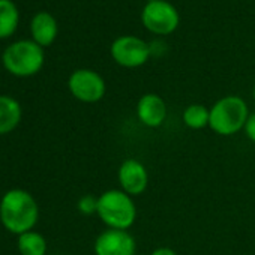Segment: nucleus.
Returning a JSON list of instances; mask_svg holds the SVG:
<instances>
[{
	"label": "nucleus",
	"instance_id": "f257e3e1",
	"mask_svg": "<svg viewBox=\"0 0 255 255\" xmlns=\"http://www.w3.org/2000/svg\"><path fill=\"white\" fill-rule=\"evenodd\" d=\"M38 218V204L32 194L24 189H11L0 200V221L8 231L14 234L20 236L32 231Z\"/></svg>",
	"mask_w": 255,
	"mask_h": 255
},
{
	"label": "nucleus",
	"instance_id": "f03ea898",
	"mask_svg": "<svg viewBox=\"0 0 255 255\" xmlns=\"http://www.w3.org/2000/svg\"><path fill=\"white\" fill-rule=\"evenodd\" d=\"M249 114L248 104L240 96H224L210 107L209 128L221 137H231L245 129Z\"/></svg>",
	"mask_w": 255,
	"mask_h": 255
},
{
	"label": "nucleus",
	"instance_id": "7ed1b4c3",
	"mask_svg": "<svg viewBox=\"0 0 255 255\" xmlns=\"http://www.w3.org/2000/svg\"><path fill=\"white\" fill-rule=\"evenodd\" d=\"M99 219L113 230H129L137 219V206L134 197L128 195L120 188L108 189L98 197Z\"/></svg>",
	"mask_w": 255,
	"mask_h": 255
},
{
	"label": "nucleus",
	"instance_id": "20e7f679",
	"mask_svg": "<svg viewBox=\"0 0 255 255\" xmlns=\"http://www.w3.org/2000/svg\"><path fill=\"white\" fill-rule=\"evenodd\" d=\"M3 66L17 77H30L44 65L42 47L35 41H18L11 44L2 56Z\"/></svg>",
	"mask_w": 255,
	"mask_h": 255
},
{
	"label": "nucleus",
	"instance_id": "39448f33",
	"mask_svg": "<svg viewBox=\"0 0 255 255\" xmlns=\"http://www.w3.org/2000/svg\"><path fill=\"white\" fill-rule=\"evenodd\" d=\"M146 29L156 35H170L179 26V14L176 8L165 0H152L141 14Z\"/></svg>",
	"mask_w": 255,
	"mask_h": 255
},
{
	"label": "nucleus",
	"instance_id": "423d86ee",
	"mask_svg": "<svg viewBox=\"0 0 255 255\" xmlns=\"http://www.w3.org/2000/svg\"><path fill=\"white\" fill-rule=\"evenodd\" d=\"M68 87L72 96L84 104L99 102L107 90L104 78L90 69H78L72 72L68 80Z\"/></svg>",
	"mask_w": 255,
	"mask_h": 255
},
{
	"label": "nucleus",
	"instance_id": "0eeeda50",
	"mask_svg": "<svg viewBox=\"0 0 255 255\" xmlns=\"http://www.w3.org/2000/svg\"><path fill=\"white\" fill-rule=\"evenodd\" d=\"M111 56L123 68H138L147 62L150 48L137 36H122L111 44Z\"/></svg>",
	"mask_w": 255,
	"mask_h": 255
},
{
	"label": "nucleus",
	"instance_id": "6e6552de",
	"mask_svg": "<svg viewBox=\"0 0 255 255\" xmlns=\"http://www.w3.org/2000/svg\"><path fill=\"white\" fill-rule=\"evenodd\" d=\"M137 243L128 230L108 228L102 231L93 245L95 255H137Z\"/></svg>",
	"mask_w": 255,
	"mask_h": 255
},
{
	"label": "nucleus",
	"instance_id": "1a4fd4ad",
	"mask_svg": "<svg viewBox=\"0 0 255 255\" xmlns=\"http://www.w3.org/2000/svg\"><path fill=\"white\" fill-rule=\"evenodd\" d=\"M117 182L120 189L131 197H138L146 192L149 186V173L146 165L135 159H125L117 170Z\"/></svg>",
	"mask_w": 255,
	"mask_h": 255
},
{
	"label": "nucleus",
	"instance_id": "9d476101",
	"mask_svg": "<svg viewBox=\"0 0 255 255\" xmlns=\"http://www.w3.org/2000/svg\"><path fill=\"white\" fill-rule=\"evenodd\" d=\"M168 108L165 101L156 93H146L137 102V117L146 128H159L165 123Z\"/></svg>",
	"mask_w": 255,
	"mask_h": 255
},
{
	"label": "nucleus",
	"instance_id": "9b49d317",
	"mask_svg": "<svg viewBox=\"0 0 255 255\" xmlns=\"http://www.w3.org/2000/svg\"><path fill=\"white\" fill-rule=\"evenodd\" d=\"M32 35L38 45L47 47L53 44L57 36V23L48 12H39L32 20Z\"/></svg>",
	"mask_w": 255,
	"mask_h": 255
},
{
	"label": "nucleus",
	"instance_id": "f8f14e48",
	"mask_svg": "<svg viewBox=\"0 0 255 255\" xmlns=\"http://www.w3.org/2000/svg\"><path fill=\"white\" fill-rule=\"evenodd\" d=\"M21 120V107L11 96H0V135L12 132Z\"/></svg>",
	"mask_w": 255,
	"mask_h": 255
},
{
	"label": "nucleus",
	"instance_id": "ddd939ff",
	"mask_svg": "<svg viewBox=\"0 0 255 255\" xmlns=\"http://www.w3.org/2000/svg\"><path fill=\"white\" fill-rule=\"evenodd\" d=\"M209 116H210V108L201 104H191L183 110L182 120L189 129L200 131L204 129V128H209Z\"/></svg>",
	"mask_w": 255,
	"mask_h": 255
},
{
	"label": "nucleus",
	"instance_id": "4468645a",
	"mask_svg": "<svg viewBox=\"0 0 255 255\" xmlns=\"http://www.w3.org/2000/svg\"><path fill=\"white\" fill-rule=\"evenodd\" d=\"M18 24V9L11 0H0V38H8Z\"/></svg>",
	"mask_w": 255,
	"mask_h": 255
},
{
	"label": "nucleus",
	"instance_id": "2eb2a0df",
	"mask_svg": "<svg viewBox=\"0 0 255 255\" xmlns=\"http://www.w3.org/2000/svg\"><path fill=\"white\" fill-rule=\"evenodd\" d=\"M18 249L21 255H45L47 242L42 234L27 231L18 236Z\"/></svg>",
	"mask_w": 255,
	"mask_h": 255
},
{
	"label": "nucleus",
	"instance_id": "dca6fc26",
	"mask_svg": "<svg viewBox=\"0 0 255 255\" xmlns=\"http://www.w3.org/2000/svg\"><path fill=\"white\" fill-rule=\"evenodd\" d=\"M80 213L86 215V216H90V215H95L98 212V197L95 195H83L80 200H78V204H77Z\"/></svg>",
	"mask_w": 255,
	"mask_h": 255
},
{
	"label": "nucleus",
	"instance_id": "f3484780",
	"mask_svg": "<svg viewBox=\"0 0 255 255\" xmlns=\"http://www.w3.org/2000/svg\"><path fill=\"white\" fill-rule=\"evenodd\" d=\"M245 134H246V137L252 141V143H255V113H252V114H249V117H248V122H246V125H245Z\"/></svg>",
	"mask_w": 255,
	"mask_h": 255
},
{
	"label": "nucleus",
	"instance_id": "a211bd4d",
	"mask_svg": "<svg viewBox=\"0 0 255 255\" xmlns=\"http://www.w3.org/2000/svg\"><path fill=\"white\" fill-rule=\"evenodd\" d=\"M150 255H179L174 249L171 248H167V246H161V248H156Z\"/></svg>",
	"mask_w": 255,
	"mask_h": 255
},
{
	"label": "nucleus",
	"instance_id": "6ab92c4d",
	"mask_svg": "<svg viewBox=\"0 0 255 255\" xmlns=\"http://www.w3.org/2000/svg\"><path fill=\"white\" fill-rule=\"evenodd\" d=\"M252 93H254V99H255V84H254V90H252Z\"/></svg>",
	"mask_w": 255,
	"mask_h": 255
}]
</instances>
